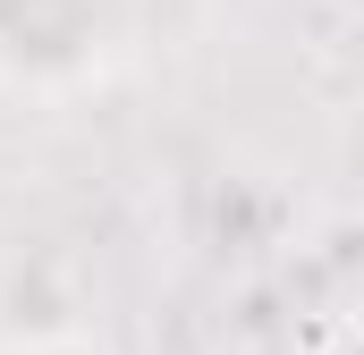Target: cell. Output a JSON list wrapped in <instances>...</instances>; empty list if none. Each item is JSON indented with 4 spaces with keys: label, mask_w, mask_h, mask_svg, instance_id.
I'll return each mask as SVG.
<instances>
[{
    "label": "cell",
    "mask_w": 364,
    "mask_h": 355,
    "mask_svg": "<svg viewBox=\"0 0 364 355\" xmlns=\"http://www.w3.org/2000/svg\"><path fill=\"white\" fill-rule=\"evenodd\" d=\"M136 43V0H0V93L68 102Z\"/></svg>",
    "instance_id": "1"
},
{
    "label": "cell",
    "mask_w": 364,
    "mask_h": 355,
    "mask_svg": "<svg viewBox=\"0 0 364 355\" xmlns=\"http://www.w3.org/2000/svg\"><path fill=\"white\" fill-rule=\"evenodd\" d=\"M17 355H102V347H93V339H68V330H60V339H34V347H17Z\"/></svg>",
    "instance_id": "2"
}]
</instances>
